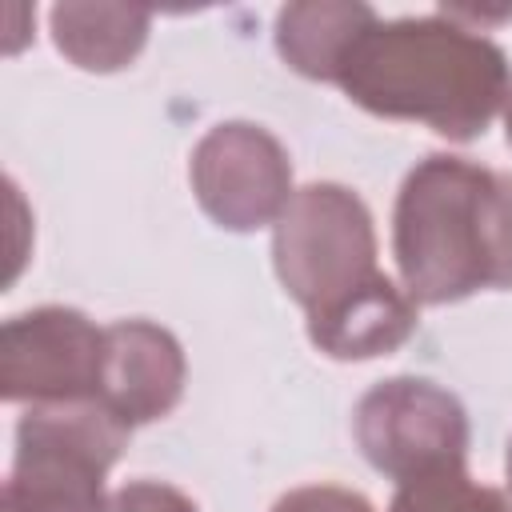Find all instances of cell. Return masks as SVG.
<instances>
[{
  "instance_id": "cell-1",
  "label": "cell",
  "mask_w": 512,
  "mask_h": 512,
  "mask_svg": "<svg viewBox=\"0 0 512 512\" xmlns=\"http://www.w3.org/2000/svg\"><path fill=\"white\" fill-rule=\"evenodd\" d=\"M336 84L384 120H412L448 140H476L512 92L508 56L480 28L444 12L376 20L348 52Z\"/></svg>"
},
{
  "instance_id": "cell-2",
  "label": "cell",
  "mask_w": 512,
  "mask_h": 512,
  "mask_svg": "<svg viewBox=\"0 0 512 512\" xmlns=\"http://www.w3.org/2000/svg\"><path fill=\"white\" fill-rule=\"evenodd\" d=\"M392 252L416 304L512 288V172L448 152L424 156L400 184Z\"/></svg>"
},
{
  "instance_id": "cell-3",
  "label": "cell",
  "mask_w": 512,
  "mask_h": 512,
  "mask_svg": "<svg viewBox=\"0 0 512 512\" xmlns=\"http://www.w3.org/2000/svg\"><path fill=\"white\" fill-rule=\"evenodd\" d=\"M104 400L32 404L16 424V456L0 512H104V476L128 444Z\"/></svg>"
},
{
  "instance_id": "cell-4",
  "label": "cell",
  "mask_w": 512,
  "mask_h": 512,
  "mask_svg": "<svg viewBox=\"0 0 512 512\" xmlns=\"http://www.w3.org/2000/svg\"><path fill=\"white\" fill-rule=\"evenodd\" d=\"M272 264L308 320L336 312L384 276L376 268V228L364 200L328 180L288 200L272 232Z\"/></svg>"
},
{
  "instance_id": "cell-5",
  "label": "cell",
  "mask_w": 512,
  "mask_h": 512,
  "mask_svg": "<svg viewBox=\"0 0 512 512\" xmlns=\"http://www.w3.org/2000/svg\"><path fill=\"white\" fill-rule=\"evenodd\" d=\"M352 432L364 460L396 484L440 468H464L468 460L464 404L424 376L372 384L356 404Z\"/></svg>"
},
{
  "instance_id": "cell-6",
  "label": "cell",
  "mask_w": 512,
  "mask_h": 512,
  "mask_svg": "<svg viewBox=\"0 0 512 512\" xmlns=\"http://www.w3.org/2000/svg\"><path fill=\"white\" fill-rule=\"evenodd\" d=\"M104 328L64 304H44L0 328V396L8 404L100 400Z\"/></svg>"
},
{
  "instance_id": "cell-7",
  "label": "cell",
  "mask_w": 512,
  "mask_h": 512,
  "mask_svg": "<svg viewBox=\"0 0 512 512\" xmlns=\"http://www.w3.org/2000/svg\"><path fill=\"white\" fill-rule=\"evenodd\" d=\"M188 180L200 208L228 232L276 224L296 196L284 144L248 120H224L208 128L192 148Z\"/></svg>"
},
{
  "instance_id": "cell-8",
  "label": "cell",
  "mask_w": 512,
  "mask_h": 512,
  "mask_svg": "<svg viewBox=\"0 0 512 512\" xmlns=\"http://www.w3.org/2000/svg\"><path fill=\"white\" fill-rule=\"evenodd\" d=\"M184 348L152 320H116L104 328L100 400L128 424H152L168 416L184 396Z\"/></svg>"
},
{
  "instance_id": "cell-9",
  "label": "cell",
  "mask_w": 512,
  "mask_h": 512,
  "mask_svg": "<svg viewBox=\"0 0 512 512\" xmlns=\"http://www.w3.org/2000/svg\"><path fill=\"white\" fill-rule=\"evenodd\" d=\"M380 16L360 0H300L276 12V52L280 60L308 76L336 84L352 44Z\"/></svg>"
},
{
  "instance_id": "cell-10",
  "label": "cell",
  "mask_w": 512,
  "mask_h": 512,
  "mask_svg": "<svg viewBox=\"0 0 512 512\" xmlns=\"http://www.w3.org/2000/svg\"><path fill=\"white\" fill-rule=\"evenodd\" d=\"M416 332V300L380 276L368 292L328 316L308 320V340L332 360H372L396 352Z\"/></svg>"
},
{
  "instance_id": "cell-11",
  "label": "cell",
  "mask_w": 512,
  "mask_h": 512,
  "mask_svg": "<svg viewBox=\"0 0 512 512\" xmlns=\"http://www.w3.org/2000/svg\"><path fill=\"white\" fill-rule=\"evenodd\" d=\"M52 40L84 72H120L128 68L152 28L148 8L132 4H56L48 12Z\"/></svg>"
},
{
  "instance_id": "cell-12",
  "label": "cell",
  "mask_w": 512,
  "mask_h": 512,
  "mask_svg": "<svg viewBox=\"0 0 512 512\" xmlns=\"http://www.w3.org/2000/svg\"><path fill=\"white\" fill-rule=\"evenodd\" d=\"M388 512H512V500L488 484H476L464 468H440L396 484Z\"/></svg>"
},
{
  "instance_id": "cell-13",
  "label": "cell",
  "mask_w": 512,
  "mask_h": 512,
  "mask_svg": "<svg viewBox=\"0 0 512 512\" xmlns=\"http://www.w3.org/2000/svg\"><path fill=\"white\" fill-rule=\"evenodd\" d=\"M104 512H200L192 496H184L172 484L160 480H132L124 488H116L104 504Z\"/></svg>"
},
{
  "instance_id": "cell-14",
  "label": "cell",
  "mask_w": 512,
  "mask_h": 512,
  "mask_svg": "<svg viewBox=\"0 0 512 512\" xmlns=\"http://www.w3.org/2000/svg\"><path fill=\"white\" fill-rule=\"evenodd\" d=\"M272 512H376L360 492L340 488V484H304L284 492Z\"/></svg>"
},
{
  "instance_id": "cell-15",
  "label": "cell",
  "mask_w": 512,
  "mask_h": 512,
  "mask_svg": "<svg viewBox=\"0 0 512 512\" xmlns=\"http://www.w3.org/2000/svg\"><path fill=\"white\" fill-rule=\"evenodd\" d=\"M504 132H508V144H512V92L504 100Z\"/></svg>"
},
{
  "instance_id": "cell-16",
  "label": "cell",
  "mask_w": 512,
  "mask_h": 512,
  "mask_svg": "<svg viewBox=\"0 0 512 512\" xmlns=\"http://www.w3.org/2000/svg\"><path fill=\"white\" fill-rule=\"evenodd\" d=\"M504 472H508V488H512V440H508V456H504Z\"/></svg>"
}]
</instances>
